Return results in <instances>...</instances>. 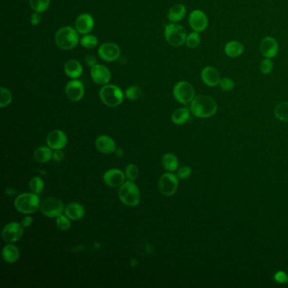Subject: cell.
<instances>
[{"label": "cell", "mask_w": 288, "mask_h": 288, "mask_svg": "<svg viewBox=\"0 0 288 288\" xmlns=\"http://www.w3.org/2000/svg\"><path fill=\"white\" fill-rule=\"evenodd\" d=\"M217 103L211 96L199 95L194 98L190 103V112L199 119H207L216 114Z\"/></svg>", "instance_id": "obj_1"}, {"label": "cell", "mask_w": 288, "mask_h": 288, "mask_svg": "<svg viewBox=\"0 0 288 288\" xmlns=\"http://www.w3.org/2000/svg\"><path fill=\"white\" fill-rule=\"evenodd\" d=\"M55 42L61 49L71 50L80 42L79 33L71 26H64L56 33Z\"/></svg>", "instance_id": "obj_2"}, {"label": "cell", "mask_w": 288, "mask_h": 288, "mask_svg": "<svg viewBox=\"0 0 288 288\" xmlns=\"http://www.w3.org/2000/svg\"><path fill=\"white\" fill-rule=\"evenodd\" d=\"M15 207L23 214H32L40 209V198L34 193H24L15 199Z\"/></svg>", "instance_id": "obj_3"}, {"label": "cell", "mask_w": 288, "mask_h": 288, "mask_svg": "<svg viewBox=\"0 0 288 288\" xmlns=\"http://www.w3.org/2000/svg\"><path fill=\"white\" fill-rule=\"evenodd\" d=\"M120 201L131 207L137 206L141 202V192L137 185L132 181L125 182L119 189Z\"/></svg>", "instance_id": "obj_4"}, {"label": "cell", "mask_w": 288, "mask_h": 288, "mask_svg": "<svg viewBox=\"0 0 288 288\" xmlns=\"http://www.w3.org/2000/svg\"><path fill=\"white\" fill-rule=\"evenodd\" d=\"M99 96L105 105L113 108L123 103L125 95L119 87L107 84L100 90Z\"/></svg>", "instance_id": "obj_5"}, {"label": "cell", "mask_w": 288, "mask_h": 288, "mask_svg": "<svg viewBox=\"0 0 288 288\" xmlns=\"http://www.w3.org/2000/svg\"><path fill=\"white\" fill-rule=\"evenodd\" d=\"M187 33L181 25L178 23H170L165 26V38L170 45L181 47L185 43Z\"/></svg>", "instance_id": "obj_6"}, {"label": "cell", "mask_w": 288, "mask_h": 288, "mask_svg": "<svg viewBox=\"0 0 288 288\" xmlns=\"http://www.w3.org/2000/svg\"><path fill=\"white\" fill-rule=\"evenodd\" d=\"M173 96L179 103L186 105L191 103L196 97V91L191 84L182 80L178 82L173 87Z\"/></svg>", "instance_id": "obj_7"}, {"label": "cell", "mask_w": 288, "mask_h": 288, "mask_svg": "<svg viewBox=\"0 0 288 288\" xmlns=\"http://www.w3.org/2000/svg\"><path fill=\"white\" fill-rule=\"evenodd\" d=\"M40 210L42 214L49 218L57 217L64 212V206L60 199L54 197L47 198L42 202Z\"/></svg>", "instance_id": "obj_8"}, {"label": "cell", "mask_w": 288, "mask_h": 288, "mask_svg": "<svg viewBox=\"0 0 288 288\" xmlns=\"http://www.w3.org/2000/svg\"><path fill=\"white\" fill-rule=\"evenodd\" d=\"M179 187V178L173 173H164L158 182L160 192L166 196H173Z\"/></svg>", "instance_id": "obj_9"}, {"label": "cell", "mask_w": 288, "mask_h": 288, "mask_svg": "<svg viewBox=\"0 0 288 288\" xmlns=\"http://www.w3.org/2000/svg\"><path fill=\"white\" fill-rule=\"evenodd\" d=\"M24 227L19 222H10L3 228L2 237L4 242L13 243L19 241L22 237Z\"/></svg>", "instance_id": "obj_10"}, {"label": "cell", "mask_w": 288, "mask_h": 288, "mask_svg": "<svg viewBox=\"0 0 288 288\" xmlns=\"http://www.w3.org/2000/svg\"><path fill=\"white\" fill-rule=\"evenodd\" d=\"M189 24L194 32L200 33L205 31L208 26V17L202 10H193L189 14Z\"/></svg>", "instance_id": "obj_11"}, {"label": "cell", "mask_w": 288, "mask_h": 288, "mask_svg": "<svg viewBox=\"0 0 288 288\" xmlns=\"http://www.w3.org/2000/svg\"><path fill=\"white\" fill-rule=\"evenodd\" d=\"M121 54V50L119 46L113 42H105L100 46L98 55L100 58L106 62H113L117 60Z\"/></svg>", "instance_id": "obj_12"}, {"label": "cell", "mask_w": 288, "mask_h": 288, "mask_svg": "<svg viewBox=\"0 0 288 288\" xmlns=\"http://www.w3.org/2000/svg\"><path fill=\"white\" fill-rule=\"evenodd\" d=\"M259 50L265 58H275L279 53L278 42L272 36H266L260 42Z\"/></svg>", "instance_id": "obj_13"}, {"label": "cell", "mask_w": 288, "mask_h": 288, "mask_svg": "<svg viewBox=\"0 0 288 288\" xmlns=\"http://www.w3.org/2000/svg\"><path fill=\"white\" fill-rule=\"evenodd\" d=\"M85 93L84 85L80 80L73 79L68 82L65 87V94L71 102H79L82 99Z\"/></svg>", "instance_id": "obj_14"}, {"label": "cell", "mask_w": 288, "mask_h": 288, "mask_svg": "<svg viewBox=\"0 0 288 288\" xmlns=\"http://www.w3.org/2000/svg\"><path fill=\"white\" fill-rule=\"evenodd\" d=\"M67 135L62 130L55 129L50 132L47 136V144L52 150H62L67 144Z\"/></svg>", "instance_id": "obj_15"}, {"label": "cell", "mask_w": 288, "mask_h": 288, "mask_svg": "<svg viewBox=\"0 0 288 288\" xmlns=\"http://www.w3.org/2000/svg\"><path fill=\"white\" fill-rule=\"evenodd\" d=\"M90 76L92 78L93 81L100 86H105L111 80L110 71L106 66L102 64H96L91 67Z\"/></svg>", "instance_id": "obj_16"}, {"label": "cell", "mask_w": 288, "mask_h": 288, "mask_svg": "<svg viewBox=\"0 0 288 288\" xmlns=\"http://www.w3.org/2000/svg\"><path fill=\"white\" fill-rule=\"evenodd\" d=\"M94 19L90 14H81L75 20V30L79 34L87 35L93 30Z\"/></svg>", "instance_id": "obj_17"}, {"label": "cell", "mask_w": 288, "mask_h": 288, "mask_svg": "<svg viewBox=\"0 0 288 288\" xmlns=\"http://www.w3.org/2000/svg\"><path fill=\"white\" fill-rule=\"evenodd\" d=\"M221 79V74L215 67L206 66L202 70L201 80L207 87H216L220 83Z\"/></svg>", "instance_id": "obj_18"}, {"label": "cell", "mask_w": 288, "mask_h": 288, "mask_svg": "<svg viewBox=\"0 0 288 288\" xmlns=\"http://www.w3.org/2000/svg\"><path fill=\"white\" fill-rule=\"evenodd\" d=\"M125 174L119 169H110L103 175V181L111 188L120 187L125 183Z\"/></svg>", "instance_id": "obj_19"}, {"label": "cell", "mask_w": 288, "mask_h": 288, "mask_svg": "<svg viewBox=\"0 0 288 288\" xmlns=\"http://www.w3.org/2000/svg\"><path fill=\"white\" fill-rule=\"evenodd\" d=\"M96 147L103 154H112L116 151L115 141L108 135H101L96 140Z\"/></svg>", "instance_id": "obj_20"}, {"label": "cell", "mask_w": 288, "mask_h": 288, "mask_svg": "<svg viewBox=\"0 0 288 288\" xmlns=\"http://www.w3.org/2000/svg\"><path fill=\"white\" fill-rule=\"evenodd\" d=\"M64 72L71 79H78L83 73V68L79 61L71 59L64 65Z\"/></svg>", "instance_id": "obj_21"}, {"label": "cell", "mask_w": 288, "mask_h": 288, "mask_svg": "<svg viewBox=\"0 0 288 288\" xmlns=\"http://www.w3.org/2000/svg\"><path fill=\"white\" fill-rule=\"evenodd\" d=\"M244 47L238 41H229L224 47L225 54L232 58H238L243 54Z\"/></svg>", "instance_id": "obj_22"}, {"label": "cell", "mask_w": 288, "mask_h": 288, "mask_svg": "<svg viewBox=\"0 0 288 288\" xmlns=\"http://www.w3.org/2000/svg\"><path fill=\"white\" fill-rule=\"evenodd\" d=\"M65 215L71 220L78 221L85 216V209L82 205L78 203H71L64 209Z\"/></svg>", "instance_id": "obj_23"}, {"label": "cell", "mask_w": 288, "mask_h": 288, "mask_svg": "<svg viewBox=\"0 0 288 288\" xmlns=\"http://www.w3.org/2000/svg\"><path fill=\"white\" fill-rule=\"evenodd\" d=\"M186 8L183 4L181 3H177L174 4L173 6L170 8L167 13V19H169L171 22L178 23L181 21L184 16H185Z\"/></svg>", "instance_id": "obj_24"}, {"label": "cell", "mask_w": 288, "mask_h": 288, "mask_svg": "<svg viewBox=\"0 0 288 288\" xmlns=\"http://www.w3.org/2000/svg\"><path fill=\"white\" fill-rule=\"evenodd\" d=\"M19 255H20L19 250L13 244H9L3 247L2 256L5 262L10 263V264L16 263L19 259Z\"/></svg>", "instance_id": "obj_25"}, {"label": "cell", "mask_w": 288, "mask_h": 288, "mask_svg": "<svg viewBox=\"0 0 288 288\" xmlns=\"http://www.w3.org/2000/svg\"><path fill=\"white\" fill-rule=\"evenodd\" d=\"M162 167L168 172H175L179 167V159L178 157L172 153L165 154L162 157Z\"/></svg>", "instance_id": "obj_26"}, {"label": "cell", "mask_w": 288, "mask_h": 288, "mask_svg": "<svg viewBox=\"0 0 288 288\" xmlns=\"http://www.w3.org/2000/svg\"><path fill=\"white\" fill-rule=\"evenodd\" d=\"M190 116V112L189 108H182L175 110L172 114V121L173 124L177 125H184L188 122Z\"/></svg>", "instance_id": "obj_27"}, {"label": "cell", "mask_w": 288, "mask_h": 288, "mask_svg": "<svg viewBox=\"0 0 288 288\" xmlns=\"http://www.w3.org/2000/svg\"><path fill=\"white\" fill-rule=\"evenodd\" d=\"M53 151L50 147H39L34 152V158L37 162L45 163L53 158Z\"/></svg>", "instance_id": "obj_28"}, {"label": "cell", "mask_w": 288, "mask_h": 288, "mask_svg": "<svg viewBox=\"0 0 288 288\" xmlns=\"http://www.w3.org/2000/svg\"><path fill=\"white\" fill-rule=\"evenodd\" d=\"M275 116L280 121L288 122V102H282L275 107Z\"/></svg>", "instance_id": "obj_29"}, {"label": "cell", "mask_w": 288, "mask_h": 288, "mask_svg": "<svg viewBox=\"0 0 288 288\" xmlns=\"http://www.w3.org/2000/svg\"><path fill=\"white\" fill-rule=\"evenodd\" d=\"M50 0H30V5L32 10L37 13H42L48 10Z\"/></svg>", "instance_id": "obj_30"}, {"label": "cell", "mask_w": 288, "mask_h": 288, "mask_svg": "<svg viewBox=\"0 0 288 288\" xmlns=\"http://www.w3.org/2000/svg\"><path fill=\"white\" fill-rule=\"evenodd\" d=\"M29 186L32 193H34L36 195H39L44 189V182L41 178L34 177L30 181Z\"/></svg>", "instance_id": "obj_31"}, {"label": "cell", "mask_w": 288, "mask_h": 288, "mask_svg": "<svg viewBox=\"0 0 288 288\" xmlns=\"http://www.w3.org/2000/svg\"><path fill=\"white\" fill-rule=\"evenodd\" d=\"M200 35L199 32H193L187 35L186 37L185 44L189 48H196L200 43Z\"/></svg>", "instance_id": "obj_32"}, {"label": "cell", "mask_w": 288, "mask_h": 288, "mask_svg": "<svg viewBox=\"0 0 288 288\" xmlns=\"http://www.w3.org/2000/svg\"><path fill=\"white\" fill-rule=\"evenodd\" d=\"M80 44L84 48L92 49L98 44V39L93 35H85L80 40Z\"/></svg>", "instance_id": "obj_33"}, {"label": "cell", "mask_w": 288, "mask_h": 288, "mask_svg": "<svg viewBox=\"0 0 288 288\" xmlns=\"http://www.w3.org/2000/svg\"><path fill=\"white\" fill-rule=\"evenodd\" d=\"M0 108H5L9 106L12 102V93L7 88L1 87L0 88Z\"/></svg>", "instance_id": "obj_34"}, {"label": "cell", "mask_w": 288, "mask_h": 288, "mask_svg": "<svg viewBox=\"0 0 288 288\" xmlns=\"http://www.w3.org/2000/svg\"><path fill=\"white\" fill-rule=\"evenodd\" d=\"M141 94H142V90L137 86H131L128 87L125 90V96L132 101L139 99L141 97Z\"/></svg>", "instance_id": "obj_35"}, {"label": "cell", "mask_w": 288, "mask_h": 288, "mask_svg": "<svg viewBox=\"0 0 288 288\" xmlns=\"http://www.w3.org/2000/svg\"><path fill=\"white\" fill-rule=\"evenodd\" d=\"M125 177L128 181H135L139 176V169L135 164H128L125 168Z\"/></svg>", "instance_id": "obj_36"}, {"label": "cell", "mask_w": 288, "mask_h": 288, "mask_svg": "<svg viewBox=\"0 0 288 288\" xmlns=\"http://www.w3.org/2000/svg\"><path fill=\"white\" fill-rule=\"evenodd\" d=\"M71 219L65 215L61 214L56 217V224L59 230L67 231L71 227Z\"/></svg>", "instance_id": "obj_37"}, {"label": "cell", "mask_w": 288, "mask_h": 288, "mask_svg": "<svg viewBox=\"0 0 288 288\" xmlns=\"http://www.w3.org/2000/svg\"><path fill=\"white\" fill-rule=\"evenodd\" d=\"M274 64L271 58H265L260 62L259 71L264 74H269L272 72Z\"/></svg>", "instance_id": "obj_38"}, {"label": "cell", "mask_w": 288, "mask_h": 288, "mask_svg": "<svg viewBox=\"0 0 288 288\" xmlns=\"http://www.w3.org/2000/svg\"><path fill=\"white\" fill-rule=\"evenodd\" d=\"M219 86L221 87V90H224V91H231V90H234L235 83H234V80H232L231 78L223 77L220 80Z\"/></svg>", "instance_id": "obj_39"}, {"label": "cell", "mask_w": 288, "mask_h": 288, "mask_svg": "<svg viewBox=\"0 0 288 288\" xmlns=\"http://www.w3.org/2000/svg\"><path fill=\"white\" fill-rule=\"evenodd\" d=\"M191 173H192L191 168L184 166V167H180V169H179L178 173H177V177L180 180H186V179H188L191 175Z\"/></svg>", "instance_id": "obj_40"}, {"label": "cell", "mask_w": 288, "mask_h": 288, "mask_svg": "<svg viewBox=\"0 0 288 288\" xmlns=\"http://www.w3.org/2000/svg\"><path fill=\"white\" fill-rule=\"evenodd\" d=\"M274 279H275V282L280 284H285L288 282V275H287V273L284 271H277L274 275Z\"/></svg>", "instance_id": "obj_41"}, {"label": "cell", "mask_w": 288, "mask_h": 288, "mask_svg": "<svg viewBox=\"0 0 288 288\" xmlns=\"http://www.w3.org/2000/svg\"><path fill=\"white\" fill-rule=\"evenodd\" d=\"M41 19H42L41 15H40V13H37V12L32 14V16H31V23L33 26H37L39 23L41 22Z\"/></svg>", "instance_id": "obj_42"}, {"label": "cell", "mask_w": 288, "mask_h": 288, "mask_svg": "<svg viewBox=\"0 0 288 288\" xmlns=\"http://www.w3.org/2000/svg\"><path fill=\"white\" fill-rule=\"evenodd\" d=\"M32 222H33V218L32 216H26L25 217L22 218L20 223H21V225H22L24 228H28V227H30L32 224Z\"/></svg>", "instance_id": "obj_43"}, {"label": "cell", "mask_w": 288, "mask_h": 288, "mask_svg": "<svg viewBox=\"0 0 288 288\" xmlns=\"http://www.w3.org/2000/svg\"><path fill=\"white\" fill-rule=\"evenodd\" d=\"M64 152L61 151V150H56L54 151V153L53 155V158L54 159L56 162H61V161L64 160Z\"/></svg>", "instance_id": "obj_44"}, {"label": "cell", "mask_w": 288, "mask_h": 288, "mask_svg": "<svg viewBox=\"0 0 288 288\" xmlns=\"http://www.w3.org/2000/svg\"><path fill=\"white\" fill-rule=\"evenodd\" d=\"M85 60H86V64L88 66H90V67H93L94 65H96V58L93 57L91 55H87V57L85 58Z\"/></svg>", "instance_id": "obj_45"}]
</instances>
